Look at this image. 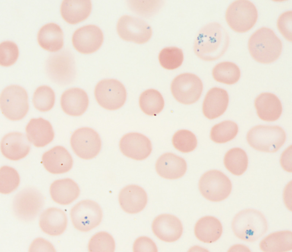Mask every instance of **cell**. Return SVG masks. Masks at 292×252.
<instances>
[{"label":"cell","instance_id":"cell-1","mask_svg":"<svg viewBox=\"0 0 292 252\" xmlns=\"http://www.w3.org/2000/svg\"><path fill=\"white\" fill-rule=\"evenodd\" d=\"M229 37L226 29L219 23L211 22L200 30L194 43L196 55L205 61H212L221 57L227 50Z\"/></svg>","mask_w":292,"mask_h":252},{"label":"cell","instance_id":"cell-7","mask_svg":"<svg viewBox=\"0 0 292 252\" xmlns=\"http://www.w3.org/2000/svg\"><path fill=\"white\" fill-rule=\"evenodd\" d=\"M0 108L2 113L11 120H21L27 114L29 109L28 96L26 90L17 85L8 86L0 95Z\"/></svg>","mask_w":292,"mask_h":252},{"label":"cell","instance_id":"cell-13","mask_svg":"<svg viewBox=\"0 0 292 252\" xmlns=\"http://www.w3.org/2000/svg\"><path fill=\"white\" fill-rule=\"evenodd\" d=\"M203 86L200 79L196 75L185 73L176 77L171 85L172 93L178 102L190 105L197 101L202 91Z\"/></svg>","mask_w":292,"mask_h":252},{"label":"cell","instance_id":"cell-25","mask_svg":"<svg viewBox=\"0 0 292 252\" xmlns=\"http://www.w3.org/2000/svg\"><path fill=\"white\" fill-rule=\"evenodd\" d=\"M254 105L259 118L262 120L272 122L278 119L282 112V106L279 98L275 94L264 92L256 98Z\"/></svg>","mask_w":292,"mask_h":252},{"label":"cell","instance_id":"cell-9","mask_svg":"<svg viewBox=\"0 0 292 252\" xmlns=\"http://www.w3.org/2000/svg\"><path fill=\"white\" fill-rule=\"evenodd\" d=\"M200 191L206 199L217 202L223 200L230 195L232 190L231 182L222 172L212 170L204 173L198 183Z\"/></svg>","mask_w":292,"mask_h":252},{"label":"cell","instance_id":"cell-6","mask_svg":"<svg viewBox=\"0 0 292 252\" xmlns=\"http://www.w3.org/2000/svg\"><path fill=\"white\" fill-rule=\"evenodd\" d=\"M258 11L254 4L249 0H236L228 7L225 14L226 20L230 27L240 33L247 32L256 22Z\"/></svg>","mask_w":292,"mask_h":252},{"label":"cell","instance_id":"cell-43","mask_svg":"<svg viewBox=\"0 0 292 252\" xmlns=\"http://www.w3.org/2000/svg\"><path fill=\"white\" fill-rule=\"evenodd\" d=\"M133 251L135 252L158 251L155 243L150 238L145 236L140 237L135 240Z\"/></svg>","mask_w":292,"mask_h":252},{"label":"cell","instance_id":"cell-11","mask_svg":"<svg viewBox=\"0 0 292 252\" xmlns=\"http://www.w3.org/2000/svg\"><path fill=\"white\" fill-rule=\"evenodd\" d=\"M94 95L100 106L111 110H117L122 107L127 97L124 85L119 81L114 79L100 81L95 87Z\"/></svg>","mask_w":292,"mask_h":252},{"label":"cell","instance_id":"cell-3","mask_svg":"<svg viewBox=\"0 0 292 252\" xmlns=\"http://www.w3.org/2000/svg\"><path fill=\"white\" fill-rule=\"evenodd\" d=\"M232 228L239 239L248 242H254L263 236L268 229V224L264 215L256 209L242 210L234 217Z\"/></svg>","mask_w":292,"mask_h":252},{"label":"cell","instance_id":"cell-33","mask_svg":"<svg viewBox=\"0 0 292 252\" xmlns=\"http://www.w3.org/2000/svg\"><path fill=\"white\" fill-rule=\"evenodd\" d=\"M139 105L142 110L149 116H155L160 112L164 106V101L160 93L153 89L143 92L139 98Z\"/></svg>","mask_w":292,"mask_h":252},{"label":"cell","instance_id":"cell-38","mask_svg":"<svg viewBox=\"0 0 292 252\" xmlns=\"http://www.w3.org/2000/svg\"><path fill=\"white\" fill-rule=\"evenodd\" d=\"M184 56L181 49L176 47H169L163 49L159 55L161 65L169 70L176 69L182 64Z\"/></svg>","mask_w":292,"mask_h":252},{"label":"cell","instance_id":"cell-35","mask_svg":"<svg viewBox=\"0 0 292 252\" xmlns=\"http://www.w3.org/2000/svg\"><path fill=\"white\" fill-rule=\"evenodd\" d=\"M238 131V127L235 122L225 120L214 125L211 128L210 138L217 143H224L234 139Z\"/></svg>","mask_w":292,"mask_h":252},{"label":"cell","instance_id":"cell-22","mask_svg":"<svg viewBox=\"0 0 292 252\" xmlns=\"http://www.w3.org/2000/svg\"><path fill=\"white\" fill-rule=\"evenodd\" d=\"M27 137L35 146L42 147L53 140L54 133L52 126L48 120L40 117L31 119L25 128Z\"/></svg>","mask_w":292,"mask_h":252},{"label":"cell","instance_id":"cell-36","mask_svg":"<svg viewBox=\"0 0 292 252\" xmlns=\"http://www.w3.org/2000/svg\"><path fill=\"white\" fill-rule=\"evenodd\" d=\"M55 101V95L53 90L46 85L38 87L33 96V102L35 108L41 112L51 110L54 106Z\"/></svg>","mask_w":292,"mask_h":252},{"label":"cell","instance_id":"cell-21","mask_svg":"<svg viewBox=\"0 0 292 252\" xmlns=\"http://www.w3.org/2000/svg\"><path fill=\"white\" fill-rule=\"evenodd\" d=\"M187 164L183 158L171 153L161 155L157 160L155 168L158 174L164 178L175 179L185 174Z\"/></svg>","mask_w":292,"mask_h":252},{"label":"cell","instance_id":"cell-28","mask_svg":"<svg viewBox=\"0 0 292 252\" xmlns=\"http://www.w3.org/2000/svg\"><path fill=\"white\" fill-rule=\"evenodd\" d=\"M92 9L90 0H64L61 3L60 11L64 20L71 24H75L86 19Z\"/></svg>","mask_w":292,"mask_h":252},{"label":"cell","instance_id":"cell-40","mask_svg":"<svg viewBox=\"0 0 292 252\" xmlns=\"http://www.w3.org/2000/svg\"><path fill=\"white\" fill-rule=\"evenodd\" d=\"M0 192L7 194L11 193L18 187L20 182L19 175L14 168L7 166L0 168Z\"/></svg>","mask_w":292,"mask_h":252},{"label":"cell","instance_id":"cell-44","mask_svg":"<svg viewBox=\"0 0 292 252\" xmlns=\"http://www.w3.org/2000/svg\"><path fill=\"white\" fill-rule=\"evenodd\" d=\"M29 252H56L52 244L48 241L42 238H37L32 243L29 249Z\"/></svg>","mask_w":292,"mask_h":252},{"label":"cell","instance_id":"cell-15","mask_svg":"<svg viewBox=\"0 0 292 252\" xmlns=\"http://www.w3.org/2000/svg\"><path fill=\"white\" fill-rule=\"evenodd\" d=\"M72 40L74 47L78 51L83 54H90L100 47L104 35L98 26L88 25L76 30L72 35Z\"/></svg>","mask_w":292,"mask_h":252},{"label":"cell","instance_id":"cell-16","mask_svg":"<svg viewBox=\"0 0 292 252\" xmlns=\"http://www.w3.org/2000/svg\"><path fill=\"white\" fill-rule=\"evenodd\" d=\"M121 153L126 156L137 160L147 158L152 149L150 140L144 135L130 132L123 136L119 142Z\"/></svg>","mask_w":292,"mask_h":252},{"label":"cell","instance_id":"cell-4","mask_svg":"<svg viewBox=\"0 0 292 252\" xmlns=\"http://www.w3.org/2000/svg\"><path fill=\"white\" fill-rule=\"evenodd\" d=\"M249 145L262 152L273 153L284 144L286 135L284 130L278 126L258 125L251 128L246 137Z\"/></svg>","mask_w":292,"mask_h":252},{"label":"cell","instance_id":"cell-18","mask_svg":"<svg viewBox=\"0 0 292 252\" xmlns=\"http://www.w3.org/2000/svg\"><path fill=\"white\" fill-rule=\"evenodd\" d=\"M24 134L13 132L6 134L1 142L3 155L7 158L16 161L25 157L29 153L30 142Z\"/></svg>","mask_w":292,"mask_h":252},{"label":"cell","instance_id":"cell-42","mask_svg":"<svg viewBox=\"0 0 292 252\" xmlns=\"http://www.w3.org/2000/svg\"><path fill=\"white\" fill-rule=\"evenodd\" d=\"M278 30L288 41H292V11H289L281 14L277 22Z\"/></svg>","mask_w":292,"mask_h":252},{"label":"cell","instance_id":"cell-24","mask_svg":"<svg viewBox=\"0 0 292 252\" xmlns=\"http://www.w3.org/2000/svg\"><path fill=\"white\" fill-rule=\"evenodd\" d=\"M229 101L228 93L225 90L216 87L210 89L203 102L202 111L204 115L210 120L219 117L226 110Z\"/></svg>","mask_w":292,"mask_h":252},{"label":"cell","instance_id":"cell-31","mask_svg":"<svg viewBox=\"0 0 292 252\" xmlns=\"http://www.w3.org/2000/svg\"><path fill=\"white\" fill-rule=\"evenodd\" d=\"M260 249L265 252H284L292 249V232L284 230L270 234L259 244Z\"/></svg>","mask_w":292,"mask_h":252},{"label":"cell","instance_id":"cell-5","mask_svg":"<svg viewBox=\"0 0 292 252\" xmlns=\"http://www.w3.org/2000/svg\"><path fill=\"white\" fill-rule=\"evenodd\" d=\"M44 204L42 193L35 188L28 187L22 190L15 196L12 208L14 214L19 220L27 222L36 218Z\"/></svg>","mask_w":292,"mask_h":252},{"label":"cell","instance_id":"cell-20","mask_svg":"<svg viewBox=\"0 0 292 252\" xmlns=\"http://www.w3.org/2000/svg\"><path fill=\"white\" fill-rule=\"evenodd\" d=\"M120 205L123 210L130 214L138 213L145 207L147 196L144 189L136 185H129L120 191L118 196Z\"/></svg>","mask_w":292,"mask_h":252},{"label":"cell","instance_id":"cell-26","mask_svg":"<svg viewBox=\"0 0 292 252\" xmlns=\"http://www.w3.org/2000/svg\"><path fill=\"white\" fill-rule=\"evenodd\" d=\"M68 220L65 213L62 210L52 207L44 210L41 214L39 225L43 231L51 236L61 235L65 230Z\"/></svg>","mask_w":292,"mask_h":252},{"label":"cell","instance_id":"cell-19","mask_svg":"<svg viewBox=\"0 0 292 252\" xmlns=\"http://www.w3.org/2000/svg\"><path fill=\"white\" fill-rule=\"evenodd\" d=\"M42 163L45 169L54 174L66 173L72 168L73 164L72 157L64 147H54L45 152L42 156Z\"/></svg>","mask_w":292,"mask_h":252},{"label":"cell","instance_id":"cell-41","mask_svg":"<svg viewBox=\"0 0 292 252\" xmlns=\"http://www.w3.org/2000/svg\"><path fill=\"white\" fill-rule=\"evenodd\" d=\"M19 56L17 45L11 41H5L0 44V64L3 66L8 67L13 64Z\"/></svg>","mask_w":292,"mask_h":252},{"label":"cell","instance_id":"cell-37","mask_svg":"<svg viewBox=\"0 0 292 252\" xmlns=\"http://www.w3.org/2000/svg\"><path fill=\"white\" fill-rule=\"evenodd\" d=\"M115 243L112 236L105 231L98 232L91 238L88 245L90 252H113Z\"/></svg>","mask_w":292,"mask_h":252},{"label":"cell","instance_id":"cell-14","mask_svg":"<svg viewBox=\"0 0 292 252\" xmlns=\"http://www.w3.org/2000/svg\"><path fill=\"white\" fill-rule=\"evenodd\" d=\"M117 29L119 36L122 39L138 44L147 42L152 35L151 27L143 20L127 15L119 19Z\"/></svg>","mask_w":292,"mask_h":252},{"label":"cell","instance_id":"cell-39","mask_svg":"<svg viewBox=\"0 0 292 252\" xmlns=\"http://www.w3.org/2000/svg\"><path fill=\"white\" fill-rule=\"evenodd\" d=\"M172 142L176 149L185 153L193 151L197 145L195 135L191 132L184 129L178 130L174 134L172 137Z\"/></svg>","mask_w":292,"mask_h":252},{"label":"cell","instance_id":"cell-27","mask_svg":"<svg viewBox=\"0 0 292 252\" xmlns=\"http://www.w3.org/2000/svg\"><path fill=\"white\" fill-rule=\"evenodd\" d=\"M50 193L52 199L62 205L70 204L79 196L80 190L78 184L69 178L56 180L51 184Z\"/></svg>","mask_w":292,"mask_h":252},{"label":"cell","instance_id":"cell-23","mask_svg":"<svg viewBox=\"0 0 292 252\" xmlns=\"http://www.w3.org/2000/svg\"><path fill=\"white\" fill-rule=\"evenodd\" d=\"M89 99L86 92L78 88H72L65 91L60 98V105L63 111L72 116L83 114L87 110Z\"/></svg>","mask_w":292,"mask_h":252},{"label":"cell","instance_id":"cell-17","mask_svg":"<svg viewBox=\"0 0 292 252\" xmlns=\"http://www.w3.org/2000/svg\"><path fill=\"white\" fill-rule=\"evenodd\" d=\"M152 228L154 233L159 239L169 243L179 239L183 231L180 220L176 216L169 214H162L157 216L153 222Z\"/></svg>","mask_w":292,"mask_h":252},{"label":"cell","instance_id":"cell-10","mask_svg":"<svg viewBox=\"0 0 292 252\" xmlns=\"http://www.w3.org/2000/svg\"><path fill=\"white\" fill-rule=\"evenodd\" d=\"M70 214L75 228L82 232L88 231L98 226L103 215L99 205L90 200L78 202L71 208Z\"/></svg>","mask_w":292,"mask_h":252},{"label":"cell","instance_id":"cell-30","mask_svg":"<svg viewBox=\"0 0 292 252\" xmlns=\"http://www.w3.org/2000/svg\"><path fill=\"white\" fill-rule=\"evenodd\" d=\"M37 39L42 48L50 52L58 51L63 46L62 30L59 25L54 23L43 26L38 31Z\"/></svg>","mask_w":292,"mask_h":252},{"label":"cell","instance_id":"cell-12","mask_svg":"<svg viewBox=\"0 0 292 252\" xmlns=\"http://www.w3.org/2000/svg\"><path fill=\"white\" fill-rule=\"evenodd\" d=\"M70 144L76 154L84 159L95 157L99 153L102 147L99 134L94 129L88 127L75 130L70 137Z\"/></svg>","mask_w":292,"mask_h":252},{"label":"cell","instance_id":"cell-34","mask_svg":"<svg viewBox=\"0 0 292 252\" xmlns=\"http://www.w3.org/2000/svg\"><path fill=\"white\" fill-rule=\"evenodd\" d=\"M212 74L217 81L228 85L235 83L239 80L241 72L238 66L230 62H224L217 64L213 68Z\"/></svg>","mask_w":292,"mask_h":252},{"label":"cell","instance_id":"cell-32","mask_svg":"<svg viewBox=\"0 0 292 252\" xmlns=\"http://www.w3.org/2000/svg\"><path fill=\"white\" fill-rule=\"evenodd\" d=\"M248 158L246 152L239 147L232 148L225 155L224 163L226 168L232 174L241 175L246 170Z\"/></svg>","mask_w":292,"mask_h":252},{"label":"cell","instance_id":"cell-29","mask_svg":"<svg viewBox=\"0 0 292 252\" xmlns=\"http://www.w3.org/2000/svg\"><path fill=\"white\" fill-rule=\"evenodd\" d=\"M222 231V226L220 220L211 216L200 218L196 223L194 228L196 238L207 243H212L218 240L221 236Z\"/></svg>","mask_w":292,"mask_h":252},{"label":"cell","instance_id":"cell-2","mask_svg":"<svg viewBox=\"0 0 292 252\" xmlns=\"http://www.w3.org/2000/svg\"><path fill=\"white\" fill-rule=\"evenodd\" d=\"M252 58L258 62L269 64L277 60L282 52L281 41L271 29L262 27L252 34L248 44Z\"/></svg>","mask_w":292,"mask_h":252},{"label":"cell","instance_id":"cell-8","mask_svg":"<svg viewBox=\"0 0 292 252\" xmlns=\"http://www.w3.org/2000/svg\"><path fill=\"white\" fill-rule=\"evenodd\" d=\"M46 70L53 82L60 85L72 83L76 76L75 63L71 52L65 50L50 56L47 60Z\"/></svg>","mask_w":292,"mask_h":252}]
</instances>
